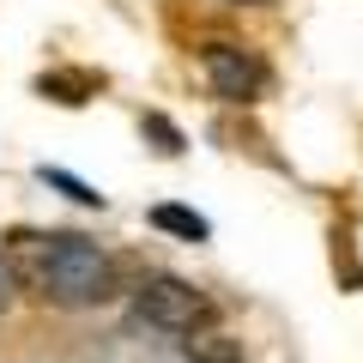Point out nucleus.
Listing matches in <instances>:
<instances>
[{
	"label": "nucleus",
	"mask_w": 363,
	"mask_h": 363,
	"mask_svg": "<svg viewBox=\"0 0 363 363\" xmlns=\"http://www.w3.org/2000/svg\"><path fill=\"white\" fill-rule=\"evenodd\" d=\"M6 255L18 267V285H30L55 309H97V303L121 297V267L109 248H97L91 236L73 230H13Z\"/></svg>",
	"instance_id": "obj_1"
},
{
	"label": "nucleus",
	"mask_w": 363,
	"mask_h": 363,
	"mask_svg": "<svg viewBox=\"0 0 363 363\" xmlns=\"http://www.w3.org/2000/svg\"><path fill=\"white\" fill-rule=\"evenodd\" d=\"M133 321L152 327V333L188 339V333H200V327H212V297L200 285H188V279L157 272V279H140V285H133Z\"/></svg>",
	"instance_id": "obj_2"
},
{
	"label": "nucleus",
	"mask_w": 363,
	"mask_h": 363,
	"mask_svg": "<svg viewBox=\"0 0 363 363\" xmlns=\"http://www.w3.org/2000/svg\"><path fill=\"white\" fill-rule=\"evenodd\" d=\"M200 67H206V85H212L218 104H255L260 91H267V67L248 49H236V43H212L200 55Z\"/></svg>",
	"instance_id": "obj_3"
},
{
	"label": "nucleus",
	"mask_w": 363,
	"mask_h": 363,
	"mask_svg": "<svg viewBox=\"0 0 363 363\" xmlns=\"http://www.w3.org/2000/svg\"><path fill=\"white\" fill-rule=\"evenodd\" d=\"M182 357L188 363H242V339L218 333V327H200V333L182 339Z\"/></svg>",
	"instance_id": "obj_4"
},
{
	"label": "nucleus",
	"mask_w": 363,
	"mask_h": 363,
	"mask_svg": "<svg viewBox=\"0 0 363 363\" xmlns=\"http://www.w3.org/2000/svg\"><path fill=\"white\" fill-rule=\"evenodd\" d=\"M152 230L182 236V242H206V236H212V224L200 218L194 206H176V200H164V206H152Z\"/></svg>",
	"instance_id": "obj_5"
},
{
	"label": "nucleus",
	"mask_w": 363,
	"mask_h": 363,
	"mask_svg": "<svg viewBox=\"0 0 363 363\" xmlns=\"http://www.w3.org/2000/svg\"><path fill=\"white\" fill-rule=\"evenodd\" d=\"M37 91H43V97H55V104H85L91 91H97V79H91V73H43Z\"/></svg>",
	"instance_id": "obj_6"
},
{
	"label": "nucleus",
	"mask_w": 363,
	"mask_h": 363,
	"mask_svg": "<svg viewBox=\"0 0 363 363\" xmlns=\"http://www.w3.org/2000/svg\"><path fill=\"white\" fill-rule=\"evenodd\" d=\"M140 133H145V140H152L164 157H176V152H182V128H176L169 116H157V109H145V116H140Z\"/></svg>",
	"instance_id": "obj_7"
},
{
	"label": "nucleus",
	"mask_w": 363,
	"mask_h": 363,
	"mask_svg": "<svg viewBox=\"0 0 363 363\" xmlns=\"http://www.w3.org/2000/svg\"><path fill=\"white\" fill-rule=\"evenodd\" d=\"M43 182H49V188H61L67 200H79V206H104V194H97V188H85L79 176H67V169H43Z\"/></svg>",
	"instance_id": "obj_8"
},
{
	"label": "nucleus",
	"mask_w": 363,
	"mask_h": 363,
	"mask_svg": "<svg viewBox=\"0 0 363 363\" xmlns=\"http://www.w3.org/2000/svg\"><path fill=\"white\" fill-rule=\"evenodd\" d=\"M13 297H18V267H13V255L0 248V315L13 309Z\"/></svg>",
	"instance_id": "obj_9"
}]
</instances>
